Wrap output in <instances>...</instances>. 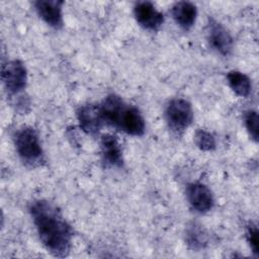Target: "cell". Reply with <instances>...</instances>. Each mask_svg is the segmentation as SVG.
Returning a JSON list of instances; mask_svg holds the SVG:
<instances>
[{"mask_svg": "<svg viewBox=\"0 0 259 259\" xmlns=\"http://www.w3.org/2000/svg\"><path fill=\"white\" fill-rule=\"evenodd\" d=\"M100 150L103 162L111 167H121L123 164L122 149L118 139L111 134L103 135L100 139Z\"/></svg>", "mask_w": 259, "mask_h": 259, "instance_id": "11", "label": "cell"}, {"mask_svg": "<svg viewBox=\"0 0 259 259\" xmlns=\"http://www.w3.org/2000/svg\"><path fill=\"white\" fill-rule=\"evenodd\" d=\"M207 39L210 47L222 56H229L233 51V37L229 30L214 18L207 21Z\"/></svg>", "mask_w": 259, "mask_h": 259, "instance_id": "6", "label": "cell"}, {"mask_svg": "<svg viewBox=\"0 0 259 259\" xmlns=\"http://www.w3.org/2000/svg\"><path fill=\"white\" fill-rule=\"evenodd\" d=\"M171 13L175 22L183 29L187 30L194 24L197 16L196 6L188 1H179L174 3Z\"/></svg>", "mask_w": 259, "mask_h": 259, "instance_id": "12", "label": "cell"}, {"mask_svg": "<svg viewBox=\"0 0 259 259\" xmlns=\"http://www.w3.org/2000/svg\"><path fill=\"white\" fill-rule=\"evenodd\" d=\"M113 127L127 135L140 137L145 133L146 123L141 111L137 107L124 102L116 116Z\"/></svg>", "mask_w": 259, "mask_h": 259, "instance_id": "4", "label": "cell"}, {"mask_svg": "<svg viewBox=\"0 0 259 259\" xmlns=\"http://www.w3.org/2000/svg\"><path fill=\"white\" fill-rule=\"evenodd\" d=\"M244 123L250 137L258 141V113L255 110H248L244 114Z\"/></svg>", "mask_w": 259, "mask_h": 259, "instance_id": "16", "label": "cell"}, {"mask_svg": "<svg viewBox=\"0 0 259 259\" xmlns=\"http://www.w3.org/2000/svg\"><path fill=\"white\" fill-rule=\"evenodd\" d=\"M246 239H247V242L249 243V246H250L252 252L256 256H258V254H259V251H258V229L255 225L251 224L247 227Z\"/></svg>", "mask_w": 259, "mask_h": 259, "instance_id": "17", "label": "cell"}, {"mask_svg": "<svg viewBox=\"0 0 259 259\" xmlns=\"http://www.w3.org/2000/svg\"><path fill=\"white\" fill-rule=\"evenodd\" d=\"M194 143L201 151H212L215 149V139L213 135L205 130H197L195 132Z\"/></svg>", "mask_w": 259, "mask_h": 259, "instance_id": "15", "label": "cell"}, {"mask_svg": "<svg viewBox=\"0 0 259 259\" xmlns=\"http://www.w3.org/2000/svg\"><path fill=\"white\" fill-rule=\"evenodd\" d=\"M186 197L191 207L197 212L205 213L213 206L214 200L212 192L203 183H189L186 187Z\"/></svg>", "mask_w": 259, "mask_h": 259, "instance_id": "7", "label": "cell"}, {"mask_svg": "<svg viewBox=\"0 0 259 259\" xmlns=\"http://www.w3.org/2000/svg\"><path fill=\"white\" fill-rule=\"evenodd\" d=\"M186 242L193 250L204 248L207 243V238L201 226L192 224L190 227H188L186 231Z\"/></svg>", "mask_w": 259, "mask_h": 259, "instance_id": "14", "label": "cell"}, {"mask_svg": "<svg viewBox=\"0 0 259 259\" xmlns=\"http://www.w3.org/2000/svg\"><path fill=\"white\" fill-rule=\"evenodd\" d=\"M63 4L60 0H39L34 2V8L48 25L58 29L63 26Z\"/></svg>", "mask_w": 259, "mask_h": 259, "instance_id": "10", "label": "cell"}, {"mask_svg": "<svg viewBox=\"0 0 259 259\" xmlns=\"http://www.w3.org/2000/svg\"><path fill=\"white\" fill-rule=\"evenodd\" d=\"M134 15L137 22L148 30H157L164 22V15L153 3L141 1L134 6Z\"/></svg>", "mask_w": 259, "mask_h": 259, "instance_id": "8", "label": "cell"}, {"mask_svg": "<svg viewBox=\"0 0 259 259\" xmlns=\"http://www.w3.org/2000/svg\"><path fill=\"white\" fill-rule=\"evenodd\" d=\"M76 115L81 130L88 135H97L105 125L98 104L89 103L82 105L77 109Z\"/></svg>", "mask_w": 259, "mask_h": 259, "instance_id": "9", "label": "cell"}, {"mask_svg": "<svg viewBox=\"0 0 259 259\" xmlns=\"http://www.w3.org/2000/svg\"><path fill=\"white\" fill-rule=\"evenodd\" d=\"M16 152L22 162L37 166L44 161V152L36 132L30 126H22L14 136Z\"/></svg>", "mask_w": 259, "mask_h": 259, "instance_id": "2", "label": "cell"}, {"mask_svg": "<svg viewBox=\"0 0 259 259\" xmlns=\"http://www.w3.org/2000/svg\"><path fill=\"white\" fill-rule=\"evenodd\" d=\"M1 78L6 90L10 94L21 92L27 83V71L19 60H11L2 66Z\"/></svg>", "mask_w": 259, "mask_h": 259, "instance_id": "5", "label": "cell"}, {"mask_svg": "<svg viewBox=\"0 0 259 259\" xmlns=\"http://www.w3.org/2000/svg\"><path fill=\"white\" fill-rule=\"evenodd\" d=\"M165 118L168 126L173 132L182 133L193 120L192 106L186 99H171L165 108Z\"/></svg>", "mask_w": 259, "mask_h": 259, "instance_id": "3", "label": "cell"}, {"mask_svg": "<svg viewBox=\"0 0 259 259\" xmlns=\"http://www.w3.org/2000/svg\"><path fill=\"white\" fill-rule=\"evenodd\" d=\"M227 80L230 88L241 97H247L252 89L251 80L247 75L240 71H230L227 75Z\"/></svg>", "mask_w": 259, "mask_h": 259, "instance_id": "13", "label": "cell"}, {"mask_svg": "<svg viewBox=\"0 0 259 259\" xmlns=\"http://www.w3.org/2000/svg\"><path fill=\"white\" fill-rule=\"evenodd\" d=\"M29 213L44 247L55 257H66L72 246L73 230L60 209L46 199L33 200Z\"/></svg>", "mask_w": 259, "mask_h": 259, "instance_id": "1", "label": "cell"}]
</instances>
